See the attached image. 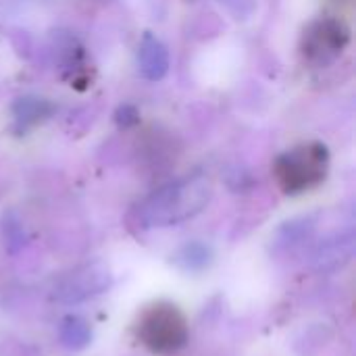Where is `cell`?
I'll return each instance as SVG.
<instances>
[{
    "mask_svg": "<svg viewBox=\"0 0 356 356\" xmlns=\"http://www.w3.org/2000/svg\"><path fill=\"white\" fill-rule=\"evenodd\" d=\"M213 198V181L207 175H188L156 188L140 207L138 223L144 227H173L200 215Z\"/></svg>",
    "mask_w": 356,
    "mask_h": 356,
    "instance_id": "cell-1",
    "label": "cell"
},
{
    "mask_svg": "<svg viewBox=\"0 0 356 356\" xmlns=\"http://www.w3.org/2000/svg\"><path fill=\"white\" fill-rule=\"evenodd\" d=\"M277 188L286 196H300L319 188L330 173V150L323 142H302L275 156L271 167Z\"/></svg>",
    "mask_w": 356,
    "mask_h": 356,
    "instance_id": "cell-2",
    "label": "cell"
},
{
    "mask_svg": "<svg viewBox=\"0 0 356 356\" xmlns=\"http://www.w3.org/2000/svg\"><path fill=\"white\" fill-rule=\"evenodd\" d=\"M136 336L152 355H177L190 342V323L177 305L159 300L140 313L136 321Z\"/></svg>",
    "mask_w": 356,
    "mask_h": 356,
    "instance_id": "cell-3",
    "label": "cell"
},
{
    "mask_svg": "<svg viewBox=\"0 0 356 356\" xmlns=\"http://www.w3.org/2000/svg\"><path fill=\"white\" fill-rule=\"evenodd\" d=\"M350 44V27L340 17H319L311 21L298 42V52L305 65L313 69L332 67Z\"/></svg>",
    "mask_w": 356,
    "mask_h": 356,
    "instance_id": "cell-4",
    "label": "cell"
},
{
    "mask_svg": "<svg viewBox=\"0 0 356 356\" xmlns=\"http://www.w3.org/2000/svg\"><path fill=\"white\" fill-rule=\"evenodd\" d=\"M113 286V271L102 261L83 263L67 271L52 288V298L60 305H79L104 294Z\"/></svg>",
    "mask_w": 356,
    "mask_h": 356,
    "instance_id": "cell-5",
    "label": "cell"
},
{
    "mask_svg": "<svg viewBox=\"0 0 356 356\" xmlns=\"http://www.w3.org/2000/svg\"><path fill=\"white\" fill-rule=\"evenodd\" d=\"M355 257V234L338 232L319 240L311 252V267L319 273H332L348 265Z\"/></svg>",
    "mask_w": 356,
    "mask_h": 356,
    "instance_id": "cell-6",
    "label": "cell"
},
{
    "mask_svg": "<svg viewBox=\"0 0 356 356\" xmlns=\"http://www.w3.org/2000/svg\"><path fill=\"white\" fill-rule=\"evenodd\" d=\"M171 67L169 48L161 38L146 31L138 44V69L140 75L148 81H161L167 77Z\"/></svg>",
    "mask_w": 356,
    "mask_h": 356,
    "instance_id": "cell-7",
    "label": "cell"
},
{
    "mask_svg": "<svg viewBox=\"0 0 356 356\" xmlns=\"http://www.w3.org/2000/svg\"><path fill=\"white\" fill-rule=\"evenodd\" d=\"M10 115H13L15 127L19 131H27L31 127L46 123L54 115V104L44 96L25 94V96H19L10 104Z\"/></svg>",
    "mask_w": 356,
    "mask_h": 356,
    "instance_id": "cell-8",
    "label": "cell"
},
{
    "mask_svg": "<svg viewBox=\"0 0 356 356\" xmlns=\"http://www.w3.org/2000/svg\"><path fill=\"white\" fill-rule=\"evenodd\" d=\"M213 261H215V250L211 244H207L202 240L186 242L171 257V263L184 273H202L213 265Z\"/></svg>",
    "mask_w": 356,
    "mask_h": 356,
    "instance_id": "cell-9",
    "label": "cell"
},
{
    "mask_svg": "<svg viewBox=\"0 0 356 356\" xmlns=\"http://www.w3.org/2000/svg\"><path fill=\"white\" fill-rule=\"evenodd\" d=\"M92 338H94L92 325L83 317H79V315L63 317V321L58 325V342L63 348H67L71 353H79L92 344Z\"/></svg>",
    "mask_w": 356,
    "mask_h": 356,
    "instance_id": "cell-10",
    "label": "cell"
},
{
    "mask_svg": "<svg viewBox=\"0 0 356 356\" xmlns=\"http://www.w3.org/2000/svg\"><path fill=\"white\" fill-rule=\"evenodd\" d=\"M217 2L236 21H248L259 8V0H217Z\"/></svg>",
    "mask_w": 356,
    "mask_h": 356,
    "instance_id": "cell-11",
    "label": "cell"
},
{
    "mask_svg": "<svg viewBox=\"0 0 356 356\" xmlns=\"http://www.w3.org/2000/svg\"><path fill=\"white\" fill-rule=\"evenodd\" d=\"M4 240H6V246L10 252H17L25 244V232H23L21 223L17 221V217H13V215L4 219Z\"/></svg>",
    "mask_w": 356,
    "mask_h": 356,
    "instance_id": "cell-12",
    "label": "cell"
},
{
    "mask_svg": "<svg viewBox=\"0 0 356 356\" xmlns=\"http://www.w3.org/2000/svg\"><path fill=\"white\" fill-rule=\"evenodd\" d=\"M115 123L119 129H131L140 123V111L134 104H121L115 111Z\"/></svg>",
    "mask_w": 356,
    "mask_h": 356,
    "instance_id": "cell-13",
    "label": "cell"
},
{
    "mask_svg": "<svg viewBox=\"0 0 356 356\" xmlns=\"http://www.w3.org/2000/svg\"><path fill=\"white\" fill-rule=\"evenodd\" d=\"M86 2H90V4H108L111 0H86Z\"/></svg>",
    "mask_w": 356,
    "mask_h": 356,
    "instance_id": "cell-14",
    "label": "cell"
}]
</instances>
